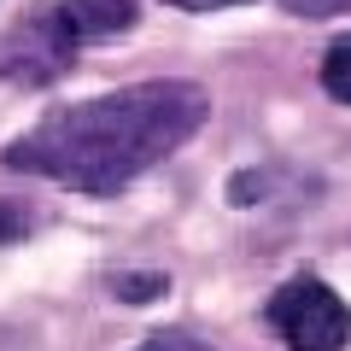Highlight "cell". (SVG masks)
<instances>
[{
  "label": "cell",
  "instance_id": "9",
  "mask_svg": "<svg viewBox=\"0 0 351 351\" xmlns=\"http://www.w3.org/2000/svg\"><path fill=\"white\" fill-rule=\"evenodd\" d=\"M351 0H287V12H299V18H328V12H346Z\"/></svg>",
  "mask_w": 351,
  "mask_h": 351
},
{
  "label": "cell",
  "instance_id": "8",
  "mask_svg": "<svg viewBox=\"0 0 351 351\" xmlns=\"http://www.w3.org/2000/svg\"><path fill=\"white\" fill-rule=\"evenodd\" d=\"M135 351H217V346H205V339H193V334H147Z\"/></svg>",
  "mask_w": 351,
  "mask_h": 351
},
{
  "label": "cell",
  "instance_id": "3",
  "mask_svg": "<svg viewBox=\"0 0 351 351\" xmlns=\"http://www.w3.org/2000/svg\"><path fill=\"white\" fill-rule=\"evenodd\" d=\"M82 36L71 29L64 6H29L6 36H0V82L18 88H47L76 64Z\"/></svg>",
  "mask_w": 351,
  "mask_h": 351
},
{
  "label": "cell",
  "instance_id": "4",
  "mask_svg": "<svg viewBox=\"0 0 351 351\" xmlns=\"http://www.w3.org/2000/svg\"><path fill=\"white\" fill-rule=\"evenodd\" d=\"M59 6L82 41H106V36L135 29V0H59Z\"/></svg>",
  "mask_w": 351,
  "mask_h": 351
},
{
  "label": "cell",
  "instance_id": "10",
  "mask_svg": "<svg viewBox=\"0 0 351 351\" xmlns=\"http://www.w3.org/2000/svg\"><path fill=\"white\" fill-rule=\"evenodd\" d=\"M164 6H182V12H223V6H246V0H164Z\"/></svg>",
  "mask_w": 351,
  "mask_h": 351
},
{
  "label": "cell",
  "instance_id": "7",
  "mask_svg": "<svg viewBox=\"0 0 351 351\" xmlns=\"http://www.w3.org/2000/svg\"><path fill=\"white\" fill-rule=\"evenodd\" d=\"M29 234V211L18 199H0V246H12V240Z\"/></svg>",
  "mask_w": 351,
  "mask_h": 351
},
{
  "label": "cell",
  "instance_id": "1",
  "mask_svg": "<svg viewBox=\"0 0 351 351\" xmlns=\"http://www.w3.org/2000/svg\"><path fill=\"white\" fill-rule=\"evenodd\" d=\"M211 117V94L199 82H135L117 94H94L76 106H53L29 135L6 147V164L47 176L76 193H117L176 147H188Z\"/></svg>",
  "mask_w": 351,
  "mask_h": 351
},
{
  "label": "cell",
  "instance_id": "2",
  "mask_svg": "<svg viewBox=\"0 0 351 351\" xmlns=\"http://www.w3.org/2000/svg\"><path fill=\"white\" fill-rule=\"evenodd\" d=\"M263 322L276 328L287 351H339L351 339V304L322 276H293L269 293Z\"/></svg>",
  "mask_w": 351,
  "mask_h": 351
},
{
  "label": "cell",
  "instance_id": "6",
  "mask_svg": "<svg viewBox=\"0 0 351 351\" xmlns=\"http://www.w3.org/2000/svg\"><path fill=\"white\" fill-rule=\"evenodd\" d=\"M164 287H170V281H164L158 269H117V276H112V293L123 304H147V299H158Z\"/></svg>",
  "mask_w": 351,
  "mask_h": 351
},
{
  "label": "cell",
  "instance_id": "5",
  "mask_svg": "<svg viewBox=\"0 0 351 351\" xmlns=\"http://www.w3.org/2000/svg\"><path fill=\"white\" fill-rule=\"evenodd\" d=\"M322 88L339 106H351V36H339L334 47L322 53Z\"/></svg>",
  "mask_w": 351,
  "mask_h": 351
}]
</instances>
